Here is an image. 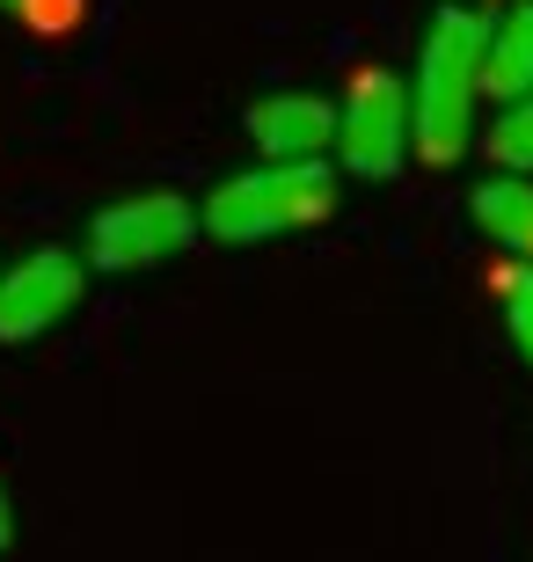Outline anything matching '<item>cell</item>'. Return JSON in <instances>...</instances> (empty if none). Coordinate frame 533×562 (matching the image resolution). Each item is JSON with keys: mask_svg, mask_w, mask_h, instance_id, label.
<instances>
[{"mask_svg": "<svg viewBox=\"0 0 533 562\" xmlns=\"http://www.w3.org/2000/svg\"><path fill=\"white\" fill-rule=\"evenodd\" d=\"M504 292V329H512V351L533 366V263H512V271L497 278Z\"/></svg>", "mask_w": 533, "mask_h": 562, "instance_id": "10", "label": "cell"}, {"mask_svg": "<svg viewBox=\"0 0 533 562\" xmlns=\"http://www.w3.org/2000/svg\"><path fill=\"white\" fill-rule=\"evenodd\" d=\"M88 263L74 249H30L22 263L0 271V344H37L44 329H59L81 307Z\"/></svg>", "mask_w": 533, "mask_h": 562, "instance_id": "5", "label": "cell"}, {"mask_svg": "<svg viewBox=\"0 0 533 562\" xmlns=\"http://www.w3.org/2000/svg\"><path fill=\"white\" fill-rule=\"evenodd\" d=\"M526 88H533V0H512L482 37V95L512 103Z\"/></svg>", "mask_w": 533, "mask_h": 562, "instance_id": "8", "label": "cell"}, {"mask_svg": "<svg viewBox=\"0 0 533 562\" xmlns=\"http://www.w3.org/2000/svg\"><path fill=\"white\" fill-rule=\"evenodd\" d=\"M468 212H475V227L490 234L504 256L533 263V176H512V168H497L490 183H475Z\"/></svg>", "mask_w": 533, "mask_h": 562, "instance_id": "7", "label": "cell"}, {"mask_svg": "<svg viewBox=\"0 0 533 562\" xmlns=\"http://www.w3.org/2000/svg\"><path fill=\"white\" fill-rule=\"evenodd\" d=\"M482 37L490 15H475L460 0H446L431 15L424 44H417L410 74V146L431 168H453L475 139V110H482Z\"/></svg>", "mask_w": 533, "mask_h": 562, "instance_id": "1", "label": "cell"}, {"mask_svg": "<svg viewBox=\"0 0 533 562\" xmlns=\"http://www.w3.org/2000/svg\"><path fill=\"white\" fill-rule=\"evenodd\" d=\"M22 30H37V37H74L88 15V0H0Z\"/></svg>", "mask_w": 533, "mask_h": 562, "instance_id": "11", "label": "cell"}, {"mask_svg": "<svg viewBox=\"0 0 533 562\" xmlns=\"http://www.w3.org/2000/svg\"><path fill=\"white\" fill-rule=\"evenodd\" d=\"M15 541V504H8V482H0V548Z\"/></svg>", "mask_w": 533, "mask_h": 562, "instance_id": "12", "label": "cell"}, {"mask_svg": "<svg viewBox=\"0 0 533 562\" xmlns=\"http://www.w3.org/2000/svg\"><path fill=\"white\" fill-rule=\"evenodd\" d=\"M336 212V168L329 161H256L242 176L212 183V198L198 205V234L248 249V241H278V234L322 227Z\"/></svg>", "mask_w": 533, "mask_h": 562, "instance_id": "2", "label": "cell"}, {"mask_svg": "<svg viewBox=\"0 0 533 562\" xmlns=\"http://www.w3.org/2000/svg\"><path fill=\"white\" fill-rule=\"evenodd\" d=\"M190 241H198V205L184 190H132L88 220V263L96 271H154L168 256H184Z\"/></svg>", "mask_w": 533, "mask_h": 562, "instance_id": "4", "label": "cell"}, {"mask_svg": "<svg viewBox=\"0 0 533 562\" xmlns=\"http://www.w3.org/2000/svg\"><path fill=\"white\" fill-rule=\"evenodd\" d=\"M482 154H490L497 168H512V176H533V88H526V95H512V103H497Z\"/></svg>", "mask_w": 533, "mask_h": 562, "instance_id": "9", "label": "cell"}, {"mask_svg": "<svg viewBox=\"0 0 533 562\" xmlns=\"http://www.w3.org/2000/svg\"><path fill=\"white\" fill-rule=\"evenodd\" d=\"M336 168L358 176V183H388L402 176L410 161V81L388 74V66H366V74H351L344 103H336Z\"/></svg>", "mask_w": 533, "mask_h": 562, "instance_id": "3", "label": "cell"}, {"mask_svg": "<svg viewBox=\"0 0 533 562\" xmlns=\"http://www.w3.org/2000/svg\"><path fill=\"white\" fill-rule=\"evenodd\" d=\"M242 132L264 161H329V146H336V103L308 95V88H278V95H256L248 103Z\"/></svg>", "mask_w": 533, "mask_h": 562, "instance_id": "6", "label": "cell"}]
</instances>
